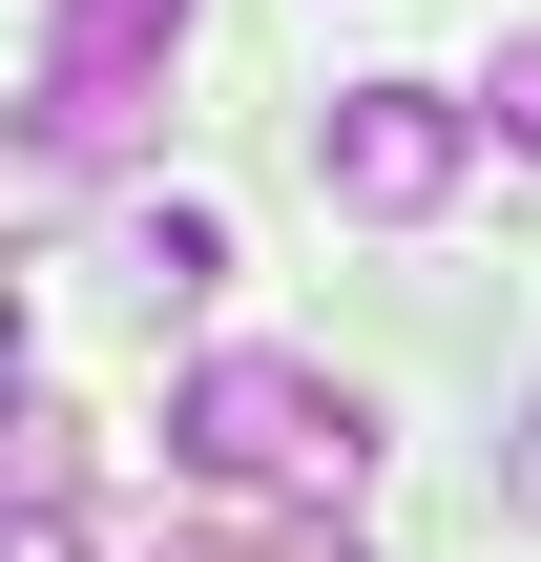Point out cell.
<instances>
[{
    "label": "cell",
    "instance_id": "cell-3",
    "mask_svg": "<svg viewBox=\"0 0 541 562\" xmlns=\"http://www.w3.org/2000/svg\"><path fill=\"white\" fill-rule=\"evenodd\" d=\"M459 167H480V104H459V83H334V104H313V188H334L354 229H417Z\"/></svg>",
    "mask_w": 541,
    "mask_h": 562
},
{
    "label": "cell",
    "instance_id": "cell-4",
    "mask_svg": "<svg viewBox=\"0 0 541 562\" xmlns=\"http://www.w3.org/2000/svg\"><path fill=\"white\" fill-rule=\"evenodd\" d=\"M104 292H125V313H208V292H229V209H188V188L125 209V229H104Z\"/></svg>",
    "mask_w": 541,
    "mask_h": 562
},
{
    "label": "cell",
    "instance_id": "cell-1",
    "mask_svg": "<svg viewBox=\"0 0 541 562\" xmlns=\"http://www.w3.org/2000/svg\"><path fill=\"white\" fill-rule=\"evenodd\" d=\"M167 459H188L208 501H250V521H334V501L375 480V417H354L334 375H292V355H208V375L167 396Z\"/></svg>",
    "mask_w": 541,
    "mask_h": 562
},
{
    "label": "cell",
    "instance_id": "cell-7",
    "mask_svg": "<svg viewBox=\"0 0 541 562\" xmlns=\"http://www.w3.org/2000/svg\"><path fill=\"white\" fill-rule=\"evenodd\" d=\"M146 562H334V542H146Z\"/></svg>",
    "mask_w": 541,
    "mask_h": 562
},
{
    "label": "cell",
    "instance_id": "cell-6",
    "mask_svg": "<svg viewBox=\"0 0 541 562\" xmlns=\"http://www.w3.org/2000/svg\"><path fill=\"white\" fill-rule=\"evenodd\" d=\"M480 104H500V146H521V167H541V21H521V42H500V83H480Z\"/></svg>",
    "mask_w": 541,
    "mask_h": 562
},
{
    "label": "cell",
    "instance_id": "cell-2",
    "mask_svg": "<svg viewBox=\"0 0 541 562\" xmlns=\"http://www.w3.org/2000/svg\"><path fill=\"white\" fill-rule=\"evenodd\" d=\"M167 42H188V0H42V63H21V146H42V167H104V146L146 125Z\"/></svg>",
    "mask_w": 541,
    "mask_h": 562
},
{
    "label": "cell",
    "instance_id": "cell-5",
    "mask_svg": "<svg viewBox=\"0 0 541 562\" xmlns=\"http://www.w3.org/2000/svg\"><path fill=\"white\" fill-rule=\"evenodd\" d=\"M0 480H21V521H83V417L21 396V459H0Z\"/></svg>",
    "mask_w": 541,
    "mask_h": 562
}]
</instances>
